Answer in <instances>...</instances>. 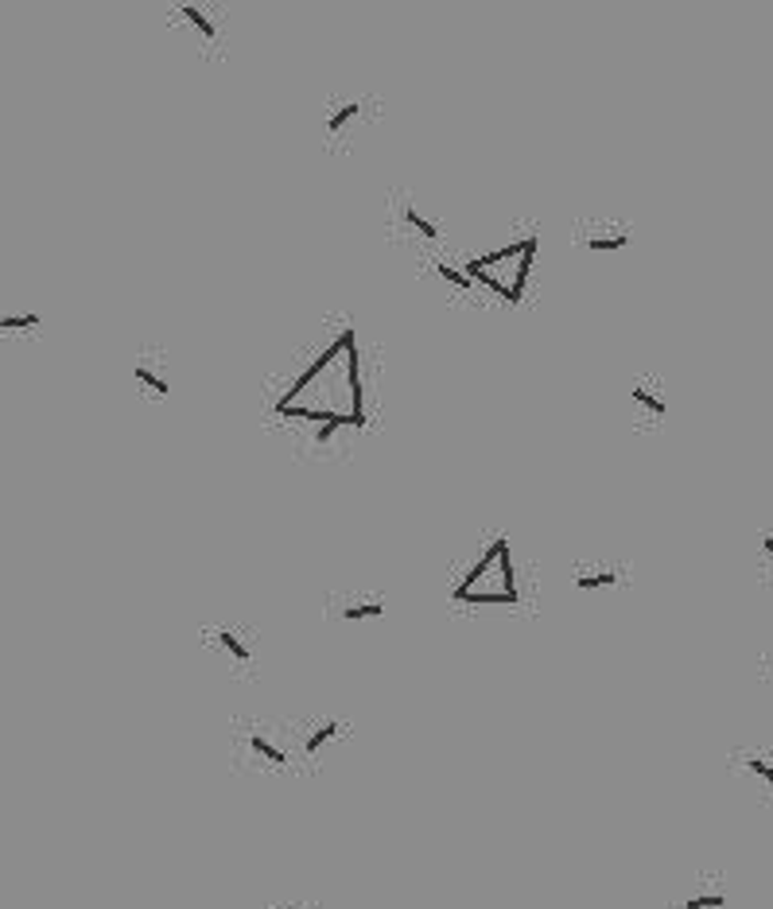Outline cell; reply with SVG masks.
<instances>
[{"label": "cell", "mask_w": 773, "mask_h": 909, "mask_svg": "<svg viewBox=\"0 0 773 909\" xmlns=\"http://www.w3.org/2000/svg\"><path fill=\"white\" fill-rule=\"evenodd\" d=\"M455 606H521L510 537H494L451 587Z\"/></svg>", "instance_id": "obj_1"}, {"label": "cell", "mask_w": 773, "mask_h": 909, "mask_svg": "<svg viewBox=\"0 0 773 909\" xmlns=\"http://www.w3.org/2000/svg\"><path fill=\"white\" fill-rule=\"evenodd\" d=\"M373 117L370 98H335L323 109V144L327 148H350L366 121Z\"/></svg>", "instance_id": "obj_2"}, {"label": "cell", "mask_w": 773, "mask_h": 909, "mask_svg": "<svg viewBox=\"0 0 773 909\" xmlns=\"http://www.w3.org/2000/svg\"><path fill=\"white\" fill-rule=\"evenodd\" d=\"M167 20H172L175 28H187L203 55H222V43L226 35H230V28H226V17H215V9H206V4H175V9L167 12Z\"/></svg>", "instance_id": "obj_3"}, {"label": "cell", "mask_w": 773, "mask_h": 909, "mask_svg": "<svg viewBox=\"0 0 773 909\" xmlns=\"http://www.w3.org/2000/svg\"><path fill=\"white\" fill-rule=\"evenodd\" d=\"M571 241L595 257L625 253L630 241H634V230H630V221H618V218H584L576 230H571Z\"/></svg>", "instance_id": "obj_4"}, {"label": "cell", "mask_w": 773, "mask_h": 909, "mask_svg": "<svg viewBox=\"0 0 773 909\" xmlns=\"http://www.w3.org/2000/svg\"><path fill=\"white\" fill-rule=\"evenodd\" d=\"M630 409H634V424L642 428V432L665 428L668 393L657 377H634V381H630Z\"/></svg>", "instance_id": "obj_5"}, {"label": "cell", "mask_w": 773, "mask_h": 909, "mask_svg": "<svg viewBox=\"0 0 773 909\" xmlns=\"http://www.w3.org/2000/svg\"><path fill=\"white\" fill-rule=\"evenodd\" d=\"M203 641L206 646H215L218 653L226 657V664L230 669H238V672H249L257 664V646H253V638H249L241 626H230V623H222V626H206L203 630Z\"/></svg>", "instance_id": "obj_6"}, {"label": "cell", "mask_w": 773, "mask_h": 909, "mask_svg": "<svg viewBox=\"0 0 773 909\" xmlns=\"http://www.w3.org/2000/svg\"><path fill=\"white\" fill-rule=\"evenodd\" d=\"M132 381H137V389L144 397H152V401H164V397H172V377H167V358L156 350H144L137 354V366H132Z\"/></svg>", "instance_id": "obj_7"}, {"label": "cell", "mask_w": 773, "mask_h": 909, "mask_svg": "<svg viewBox=\"0 0 773 909\" xmlns=\"http://www.w3.org/2000/svg\"><path fill=\"white\" fill-rule=\"evenodd\" d=\"M385 595H366V591H342V595H330L327 610L342 623H373V618L385 615Z\"/></svg>", "instance_id": "obj_8"}, {"label": "cell", "mask_w": 773, "mask_h": 909, "mask_svg": "<svg viewBox=\"0 0 773 909\" xmlns=\"http://www.w3.org/2000/svg\"><path fill=\"white\" fill-rule=\"evenodd\" d=\"M393 214H396V218L389 221V234H404V238L428 241V246H439V241H444V230H439V226L428 218V214H420L416 206L409 203V198L393 203Z\"/></svg>", "instance_id": "obj_9"}, {"label": "cell", "mask_w": 773, "mask_h": 909, "mask_svg": "<svg viewBox=\"0 0 773 909\" xmlns=\"http://www.w3.org/2000/svg\"><path fill=\"white\" fill-rule=\"evenodd\" d=\"M618 583H622V567L607 564V560L571 567V587L579 591H607V587H618Z\"/></svg>", "instance_id": "obj_10"}, {"label": "cell", "mask_w": 773, "mask_h": 909, "mask_svg": "<svg viewBox=\"0 0 773 909\" xmlns=\"http://www.w3.org/2000/svg\"><path fill=\"white\" fill-rule=\"evenodd\" d=\"M731 762L739 766V770H747L750 778L758 781V786H765L773 793V758L765 750H739Z\"/></svg>", "instance_id": "obj_11"}, {"label": "cell", "mask_w": 773, "mask_h": 909, "mask_svg": "<svg viewBox=\"0 0 773 909\" xmlns=\"http://www.w3.org/2000/svg\"><path fill=\"white\" fill-rule=\"evenodd\" d=\"M246 743H249V750L261 758V762H269V766H276V770H284V766L292 762V754L284 750V746H276L269 735H261V731H249L246 735Z\"/></svg>", "instance_id": "obj_12"}, {"label": "cell", "mask_w": 773, "mask_h": 909, "mask_svg": "<svg viewBox=\"0 0 773 909\" xmlns=\"http://www.w3.org/2000/svg\"><path fill=\"white\" fill-rule=\"evenodd\" d=\"M754 575L762 587L773 591V529H762L754 537Z\"/></svg>", "instance_id": "obj_13"}, {"label": "cell", "mask_w": 773, "mask_h": 909, "mask_svg": "<svg viewBox=\"0 0 773 909\" xmlns=\"http://www.w3.org/2000/svg\"><path fill=\"white\" fill-rule=\"evenodd\" d=\"M338 735H342V723H338V719H323V723H315V727L304 735V758H307V762H315V758H319V750H323V746H327V743H335Z\"/></svg>", "instance_id": "obj_14"}, {"label": "cell", "mask_w": 773, "mask_h": 909, "mask_svg": "<svg viewBox=\"0 0 773 909\" xmlns=\"http://www.w3.org/2000/svg\"><path fill=\"white\" fill-rule=\"evenodd\" d=\"M432 272H436L439 280H444L447 288H455V292H462V295H475V280L467 277V272L459 269L455 261H444V257H432Z\"/></svg>", "instance_id": "obj_15"}, {"label": "cell", "mask_w": 773, "mask_h": 909, "mask_svg": "<svg viewBox=\"0 0 773 909\" xmlns=\"http://www.w3.org/2000/svg\"><path fill=\"white\" fill-rule=\"evenodd\" d=\"M43 327V315L40 312H20V315H0V338H12V335H32V331Z\"/></svg>", "instance_id": "obj_16"}, {"label": "cell", "mask_w": 773, "mask_h": 909, "mask_svg": "<svg viewBox=\"0 0 773 909\" xmlns=\"http://www.w3.org/2000/svg\"><path fill=\"white\" fill-rule=\"evenodd\" d=\"M727 894H692V898L681 901V909H723Z\"/></svg>", "instance_id": "obj_17"}, {"label": "cell", "mask_w": 773, "mask_h": 909, "mask_svg": "<svg viewBox=\"0 0 773 909\" xmlns=\"http://www.w3.org/2000/svg\"><path fill=\"white\" fill-rule=\"evenodd\" d=\"M758 669H762V677H770V680H773V653H765L762 661H758Z\"/></svg>", "instance_id": "obj_18"}]
</instances>
